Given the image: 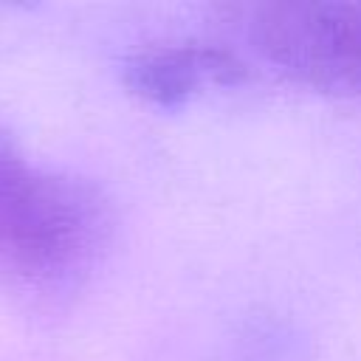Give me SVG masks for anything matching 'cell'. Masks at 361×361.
<instances>
[{"label": "cell", "mask_w": 361, "mask_h": 361, "mask_svg": "<svg viewBox=\"0 0 361 361\" xmlns=\"http://www.w3.org/2000/svg\"><path fill=\"white\" fill-rule=\"evenodd\" d=\"M110 231L113 209L93 180L25 166L0 200V274L28 290H65L99 262Z\"/></svg>", "instance_id": "1"}, {"label": "cell", "mask_w": 361, "mask_h": 361, "mask_svg": "<svg viewBox=\"0 0 361 361\" xmlns=\"http://www.w3.org/2000/svg\"><path fill=\"white\" fill-rule=\"evenodd\" d=\"M28 164L23 161L20 149L14 147V141L8 138L6 130H0V200L6 197V192L14 186V180L23 175Z\"/></svg>", "instance_id": "4"}, {"label": "cell", "mask_w": 361, "mask_h": 361, "mask_svg": "<svg viewBox=\"0 0 361 361\" xmlns=\"http://www.w3.org/2000/svg\"><path fill=\"white\" fill-rule=\"evenodd\" d=\"M248 34L262 59L305 87L361 90V3H262L251 8Z\"/></svg>", "instance_id": "2"}, {"label": "cell", "mask_w": 361, "mask_h": 361, "mask_svg": "<svg viewBox=\"0 0 361 361\" xmlns=\"http://www.w3.org/2000/svg\"><path fill=\"white\" fill-rule=\"evenodd\" d=\"M124 85L155 107H183L203 87L240 85L248 71L226 48L217 45H161L133 54L121 68Z\"/></svg>", "instance_id": "3"}]
</instances>
